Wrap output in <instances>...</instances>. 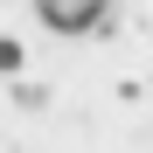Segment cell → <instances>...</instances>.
Listing matches in <instances>:
<instances>
[{
    "instance_id": "cell-1",
    "label": "cell",
    "mask_w": 153,
    "mask_h": 153,
    "mask_svg": "<svg viewBox=\"0 0 153 153\" xmlns=\"http://www.w3.org/2000/svg\"><path fill=\"white\" fill-rule=\"evenodd\" d=\"M111 0H35V14H42V28L49 35H91L97 21H105Z\"/></svg>"
},
{
    "instance_id": "cell-2",
    "label": "cell",
    "mask_w": 153,
    "mask_h": 153,
    "mask_svg": "<svg viewBox=\"0 0 153 153\" xmlns=\"http://www.w3.org/2000/svg\"><path fill=\"white\" fill-rule=\"evenodd\" d=\"M14 70H21V42H14V35H0V76H14Z\"/></svg>"
},
{
    "instance_id": "cell-3",
    "label": "cell",
    "mask_w": 153,
    "mask_h": 153,
    "mask_svg": "<svg viewBox=\"0 0 153 153\" xmlns=\"http://www.w3.org/2000/svg\"><path fill=\"white\" fill-rule=\"evenodd\" d=\"M14 97H21V111H42V105H49V91H42V84H21Z\"/></svg>"
}]
</instances>
